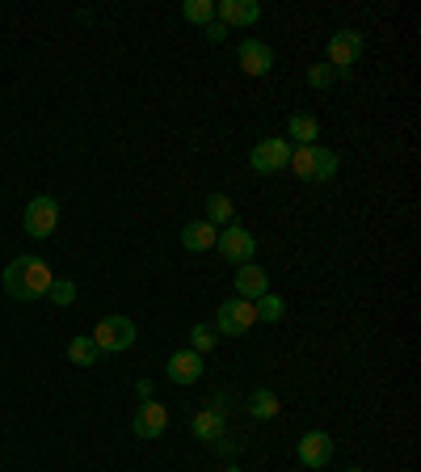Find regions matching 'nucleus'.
Returning a JSON list of instances; mask_svg holds the SVG:
<instances>
[{"mask_svg": "<svg viewBox=\"0 0 421 472\" xmlns=\"http://www.w3.org/2000/svg\"><path fill=\"white\" fill-rule=\"evenodd\" d=\"M346 472H363V468H346Z\"/></svg>", "mask_w": 421, "mask_h": 472, "instance_id": "bb28decb", "label": "nucleus"}, {"mask_svg": "<svg viewBox=\"0 0 421 472\" xmlns=\"http://www.w3.org/2000/svg\"><path fill=\"white\" fill-rule=\"evenodd\" d=\"M270 291V275H265L257 262H245L236 270V296L249 299V304H257V299Z\"/></svg>", "mask_w": 421, "mask_h": 472, "instance_id": "ddd939ff", "label": "nucleus"}, {"mask_svg": "<svg viewBox=\"0 0 421 472\" xmlns=\"http://www.w3.org/2000/svg\"><path fill=\"white\" fill-rule=\"evenodd\" d=\"M287 169L303 182H329V177H337V152L320 148V143H291Z\"/></svg>", "mask_w": 421, "mask_h": 472, "instance_id": "f03ea898", "label": "nucleus"}, {"mask_svg": "<svg viewBox=\"0 0 421 472\" xmlns=\"http://www.w3.org/2000/svg\"><path fill=\"white\" fill-rule=\"evenodd\" d=\"M181 18L194 21V26H210V21H215V4H210V0H186V4H181Z\"/></svg>", "mask_w": 421, "mask_h": 472, "instance_id": "4be33fe9", "label": "nucleus"}, {"mask_svg": "<svg viewBox=\"0 0 421 472\" xmlns=\"http://www.w3.org/2000/svg\"><path fill=\"white\" fill-rule=\"evenodd\" d=\"M131 430L140 438H160L169 430V409L160 401H143L140 409H135V418H131Z\"/></svg>", "mask_w": 421, "mask_h": 472, "instance_id": "9b49d317", "label": "nucleus"}, {"mask_svg": "<svg viewBox=\"0 0 421 472\" xmlns=\"http://www.w3.org/2000/svg\"><path fill=\"white\" fill-rule=\"evenodd\" d=\"M232 472H245V468H232Z\"/></svg>", "mask_w": 421, "mask_h": 472, "instance_id": "cd10ccee", "label": "nucleus"}, {"mask_svg": "<svg viewBox=\"0 0 421 472\" xmlns=\"http://www.w3.org/2000/svg\"><path fill=\"white\" fill-rule=\"evenodd\" d=\"M241 68H245L249 76H265V72L274 68V51H270L265 43H257V38H245V43H241Z\"/></svg>", "mask_w": 421, "mask_h": 472, "instance_id": "2eb2a0df", "label": "nucleus"}, {"mask_svg": "<svg viewBox=\"0 0 421 472\" xmlns=\"http://www.w3.org/2000/svg\"><path fill=\"white\" fill-rule=\"evenodd\" d=\"M97 354H102V350H97L93 337H72V342H68V359L76 363V368H93V363H97Z\"/></svg>", "mask_w": 421, "mask_h": 472, "instance_id": "aec40b11", "label": "nucleus"}, {"mask_svg": "<svg viewBox=\"0 0 421 472\" xmlns=\"http://www.w3.org/2000/svg\"><path fill=\"white\" fill-rule=\"evenodd\" d=\"M333 438L329 430H308V435L299 438V464L303 468H329V460H333Z\"/></svg>", "mask_w": 421, "mask_h": 472, "instance_id": "9d476101", "label": "nucleus"}, {"mask_svg": "<svg viewBox=\"0 0 421 472\" xmlns=\"http://www.w3.org/2000/svg\"><path fill=\"white\" fill-rule=\"evenodd\" d=\"M194 435L207 438V443H219L228 435V397H210L207 409L194 414Z\"/></svg>", "mask_w": 421, "mask_h": 472, "instance_id": "0eeeda50", "label": "nucleus"}, {"mask_svg": "<svg viewBox=\"0 0 421 472\" xmlns=\"http://www.w3.org/2000/svg\"><path fill=\"white\" fill-rule=\"evenodd\" d=\"M279 397H274V392H270V388H257V392H253V397H249V414H253V418H279Z\"/></svg>", "mask_w": 421, "mask_h": 472, "instance_id": "6ab92c4d", "label": "nucleus"}, {"mask_svg": "<svg viewBox=\"0 0 421 472\" xmlns=\"http://www.w3.org/2000/svg\"><path fill=\"white\" fill-rule=\"evenodd\" d=\"M287 135L295 143H316V135H320L316 114H291V119H287Z\"/></svg>", "mask_w": 421, "mask_h": 472, "instance_id": "f3484780", "label": "nucleus"}, {"mask_svg": "<svg viewBox=\"0 0 421 472\" xmlns=\"http://www.w3.org/2000/svg\"><path fill=\"white\" fill-rule=\"evenodd\" d=\"M55 228H59V203H55L51 194L30 198V203H26V232L42 241V236H51Z\"/></svg>", "mask_w": 421, "mask_h": 472, "instance_id": "6e6552de", "label": "nucleus"}, {"mask_svg": "<svg viewBox=\"0 0 421 472\" xmlns=\"http://www.w3.org/2000/svg\"><path fill=\"white\" fill-rule=\"evenodd\" d=\"M215 342H219V333L210 329V325H194V329H190V350H194V354L215 350Z\"/></svg>", "mask_w": 421, "mask_h": 472, "instance_id": "5701e85b", "label": "nucleus"}, {"mask_svg": "<svg viewBox=\"0 0 421 472\" xmlns=\"http://www.w3.org/2000/svg\"><path fill=\"white\" fill-rule=\"evenodd\" d=\"M165 371H169V380H173V384H198V380H203V354H194V350H177Z\"/></svg>", "mask_w": 421, "mask_h": 472, "instance_id": "4468645a", "label": "nucleus"}, {"mask_svg": "<svg viewBox=\"0 0 421 472\" xmlns=\"http://www.w3.org/2000/svg\"><path fill=\"white\" fill-rule=\"evenodd\" d=\"M253 321H257V308H253L249 299L232 296L228 304H219V313H215V325H210V329L224 333V337H241V333L253 329Z\"/></svg>", "mask_w": 421, "mask_h": 472, "instance_id": "20e7f679", "label": "nucleus"}, {"mask_svg": "<svg viewBox=\"0 0 421 472\" xmlns=\"http://www.w3.org/2000/svg\"><path fill=\"white\" fill-rule=\"evenodd\" d=\"M215 18L224 21V26H257L262 21V4L257 0H219Z\"/></svg>", "mask_w": 421, "mask_h": 472, "instance_id": "f8f14e48", "label": "nucleus"}, {"mask_svg": "<svg viewBox=\"0 0 421 472\" xmlns=\"http://www.w3.org/2000/svg\"><path fill=\"white\" fill-rule=\"evenodd\" d=\"M232 215H236V203H232L228 194H210V198H207V224L228 228Z\"/></svg>", "mask_w": 421, "mask_h": 472, "instance_id": "a211bd4d", "label": "nucleus"}, {"mask_svg": "<svg viewBox=\"0 0 421 472\" xmlns=\"http://www.w3.org/2000/svg\"><path fill=\"white\" fill-rule=\"evenodd\" d=\"M93 342H97L102 354H123V350L135 346V321L105 316V321H97V329H93Z\"/></svg>", "mask_w": 421, "mask_h": 472, "instance_id": "7ed1b4c3", "label": "nucleus"}, {"mask_svg": "<svg viewBox=\"0 0 421 472\" xmlns=\"http://www.w3.org/2000/svg\"><path fill=\"white\" fill-rule=\"evenodd\" d=\"M291 160V140H262L253 152H249V165L257 174H282Z\"/></svg>", "mask_w": 421, "mask_h": 472, "instance_id": "1a4fd4ad", "label": "nucleus"}, {"mask_svg": "<svg viewBox=\"0 0 421 472\" xmlns=\"http://www.w3.org/2000/svg\"><path fill=\"white\" fill-rule=\"evenodd\" d=\"M51 282H55L51 266L42 262V258H34V253H26V258H13V262L4 266V291L18 299V304L42 299Z\"/></svg>", "mask_w": 421, "mask_h": 472, "instance_id": "f257e3e1", "label": "nucleus"}, {"mask_svg": "<svg viewBox=\"0 0 421 472\" xmlns=\"http://www.w3.org/2000/svg\"><path fill=\"white\" fill-rule=\"evenodd\" d=\"M47 299H51V304H59V308H68L72 299H76V282H68V279H55L51 287H47Z\"/></svg>", "mask_w": 421, "mask_h": 472, "instance_id": "b1692460", "label": "nucleus"}, {"mask_svg": "<svg viewBox=\"0 0 421 472\" xmlns=\"http://www.w3.org/2000/svg\"><path fill=\"white\" fill-rule=\"evenodd\" d=\"M308 85H312V89H329V85H333V68H329V64H312V68H308Z\"/></svg>", "mask_w": 421, "mask_h": 472, "instance_id": "393cba45", "label": "nucleus"}, {"mask_svg": "<svg viewBox=\"0 0 421 472\" xmlns=\"http://www.w3.org/2000/svg\"><path fill=\"white\" fill-rule=\"evenodd\" d=\"M363 59V35L358 30H337L329 38V64H333V76H350V68Z\"/></svg>", "mask_w": 421, "mask_h": 472, "instance_id": "423d86ee", "label": "nucleus"}, {"mask_svg": "<svg viewBox=\"0 0 421 472\" xmlns=\"http://www.w3.org/2000/svg\"><path fill=\"white\" fill-rule=\"evenodd\" d=\"M253 308H257V321H270V325H274V321H282V313H287V299L274 296V291H265Z\"/></svg>", "mask_w": 421, "mask_h": 472, "instance_id": "412c9836", "label": "nucleus"}, {"mask_svg": "<svg viewBox=\"0 0 421 472\" xmlns=\"http://www.w3.org/2000/svg\"><path fill=\"white\" fill-rule=\"evenodd\" d=\"M207 38H210V43H224V38H228V26H224V21H210Z\"/></svg>", "mask_w": 421, "mask_h": 472, "instance_id": "a878e982", "label": "nucleus"}, {"mask_svg": "<svg viewBox=\"0 0 421 472\" xmlns=\"http://www.w3.org/2000/svg\"><path fill=\"white\" fill-rule=\"evenodd\" d=\"M215 236H219V228L207 224V220H190V224L181 228V245L190 249V253H207V249H215Z\"/></svg>", "mask_w": 421, "mask_h": 472, "instance_id": "dca6fc26", "label": "nucleus"}, {"mask_svg": "<svg viewBox=\"0 0 421 472\" xmlns=\"http://www.w3.org/2000/svg\"><path fill=\"white\" fill-rule=\"evenodd\" d=\"M215 249L228 258V262H236V266H245V262H253V253H257V236L249 232V228H241V224H228V228H219V236H215Z\"/></svg>", "mask_w": 421, "mask_h": 472, "instance_id": "39448f33", "label": "nucleus"}]
</instances>
